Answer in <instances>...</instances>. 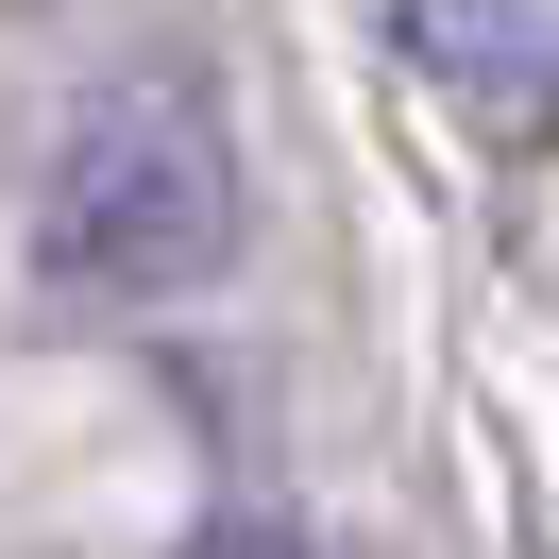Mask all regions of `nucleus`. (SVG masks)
<instances>
[{"label":"nucleus","mask_w":559,"mask_h":559,"mask_svg":"<svg viewBox=\"0 0 559 559\" xmlns=\"http://www.w3.org/2000/svg\"><path fill=\"white\" fill-rule=\"evenodd\" d=\"M187 559H306L272 509H221V525H187Z\"/></svg>","instance_id":"7ed1b4c3"},{"label":"nucleus","mask_w":559,"mask_h":559,"mask_svg":"<svg viewBox=\"0 0 559 559\" xmlns=\"http://www.w3.org/2000/svg\"><path fill=\"white\" fill-rule=\"evenodd\" d=\"M221 254H238V136H221V103L170 85V69L85 85L51 170H35V288L119 322V306H187Z\"/></svg>","instance_id":"f257e3e1"},{"label":"nucleus","mask_w":559,"mask_h":559,"mask_svg":"<svg viewBox=\"0 0 559 559\" xmlns=\"http://www.w3.org/2000/svg\"><path fill=\"white\" fill-rule=\"evenodd\" d=\"M390 35L475 136H559V17L543 0H390Z\"/></svg>","instance_id":"f03ea898"}]
</instances>
